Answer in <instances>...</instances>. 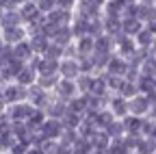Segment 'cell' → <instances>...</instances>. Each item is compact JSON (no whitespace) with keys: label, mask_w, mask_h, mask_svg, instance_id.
Wrapping results in <instances>:
<instances>
[{"label":"cell","mask_w":156,"mask_h":154,"mask_svg":"<svg viewBox=\"0 0 156 154\" xmlns=\"http://www.w3.org/2000/svg\"><path fill=\"white\" fill-rule=\"evenodd\" d=\"M128 115L130 117H139V120L150 115V98L145 93H136L134 98L128 100Z\"/></svg>","instance_id":"obj_1"},{"label":"cell","mask_w":156,"mask_h":154,"mask_svg":"<svg viewBox=\"0 0 156 154\" xmlns=\"http://www.w3.org/2000/svg\"><path fill=\"white\" fill-rule=\"evenodd\" d=\"M78 95V91H76V85H74V81H65V78H58V83H56V87L52 89V98L54 100H58V102H69L72 98H76Z\"/></svg>","instance_id":"obj_2"},{"label":"cell","mask_w":156,"mask_h":154,"mask_svg":"<svg viewBox=\"0 0 156 154\" xmlns=\"http://www.w3.org/2000/svg\"><path fill=\"white\" fill-rule=\"evenodd\" d=\"M80 76V63L74 56H63L58 61V78H65V81H76Z\"/></svg>","instance_id":"obj_3"},{"label":"cell","mask_w":156,"mask_h":154,"mask_svg":"<svg viewBox=\"0 0 156 154\" xmlns=\"http://www.w3.org/2000/svg\"><path fill=\"white\" fill-rule=\"evenodd\" d=\"M0 98L5 100V104L26 102V98H28V89L22 87V85H17V83H13V85H7V87L2 89V95H0Z\"/></svg>","instance_id":"obj_4"},{"label":"cell","mask_w":156,"mask_h":154,"mask_svg":"<svg viewBox=\"0 0 156 154\" xmlns=\"http://www.w3.org/2000/svg\"><path fill=\"white\" fill-rule=\"evenodd\" d=\"M106 111H111V115L115 120H124L128 117V100L122 98V95H108V100H106Z\"/></svg>","instance_id":"obj_5"},{"label":"cell","mask_w":156,"mask_h":154,"mask_svg":"<svg viewBox=\"0 0 156 154\" xmlns=\"http://www.w3.org/2000/svg\"><path fill=\"white\" fill-rule=\"evenodd\" d=\"M39 132L44 134V139H52V141H58L63 134V124L58 120H44V124L39 126Z\"/></svg>","instance_id":"obj_6"},{"label":"cell","mask_w":156,"mask_h":154,"mask_svg":"<svg viewBox=\"0 0 156 154\" xmlns=\"http://www.w3.org/2000/svg\"><path fill=\"white\" fill-rule=\"evenodd\" d=\"M126 70H128V61L122 59V56H117V54H111V59L104 65V74L106 76H119V78H124Z\"/></svg>","instance_id":"obj_7"},{"label":"cell","mask_w":156,"mask_h":154,"mask_svg":"<svg viewBox=\"0 0 156 154\" xmlns=\"http://www.w3.org/2000/svg\"><path fill=\"white\" fill-rule=\"evenodd\" d=\"M0 26H2V30L20 28V26H24V20H22V15H20L17 9H7L2 13V17H0Z\"/></svg>","instance_id":"obj_8"},{"label":"cell","mask_w":156,"mask_h":154,"mask_svg":"<svg viewBox=\"0 0 156 154\" xmlns=\"http://www.w3.org/2000/svg\"><path fill=\"white\" fill-rule=\"evenodd\" d=\"M154 39H156V37H154V35H152V33H150V30H147L145 26H143V28H141L139 33H136V35L132 37V41H134V46L139 48V50H147V52H150V48H152Z\"/></svg>","instance_id":"obj_9"},{"label":"cell","mask_w":156,"mask_h":154,"mask_svg":"<svg viewBox=\"0 0 156 154\" xmlns=\"http://www.w3.org/2000/svg\"><path fill=\"white\" fill-rule=\"evenodd\" d=\"M141 28H143V24L136 20V17H122V35L124 37H130L132 39Z\"/></svg>","instance_id":"obj_10"},{"label":"cell","mask_w":156,"mask_h":154,"mask_svg":"<svg viewBox=\"0 0 156 154\" xmlns=\"http://www.w3.org/2000/svg\"><path fill=\"white\" fill-rule=\"evenodd\" d=\"M35 7H37V11L41 15H48V13H52L56 9V0H37Z\"/></svg>","instance_id":"obj_11"},{"label":"cell","mask_w":156,"mask_h":154,"mask_svg":"<svg viewBox=\"0 0 156 154\" xmlns=\"http://www.w3.org/2000/svg\"><path fill=\"white\" fill-rule=\"evenodd\" d=\"M39 148L44 150V154H58V150H61V143H58V141H52V139H46Z\"/></svg>","instance_id":"obj_12"},{"label":"cell","mask_w":156,"mask_h":154,"mask_svg":"<svg viewBox=\"0 0 156 154\" xmlns=\"http://www.w3.org/2000/svg\"><path fill=\"white\" fill-rule=\"evenodd\" d=\"M24 154H44V150H41V148H39V145H28Z\"/></svg>","instance_id":"obj_13"},{"label":"cell","mask_w":156,"mask_h":154,"mask_svg":"<svg viewBox=\"0 0 156 154\" xmlns=\"http://www.w3.org/2000/svg\"><path fill=\"white\" fill-rule=\"evenodd\" d=\"M145 28H147V30H150V33L156 37V17H154L152 22H147V24H145Z\"/></svg>","instance_id":"obj_14"},{"label":"cell","mask_w":156,"mask_h":154,"mask_svg":"<svg viewBox=\"0 0 156 154\" xmlns=\"http://www.w3.org/2000/svg\"><path fill=\"white\" fill-rule=\"evenodd\" d=\"M7 113V104H5V100L0 98V115H5Z\"/></svg>","instance_id":"obj_15"},{"label":"cell","mask_w":156,"mask_h":154,"mask_svg":"<svg viewBox=\"0 0 156 154\" xmlns=\"http://www.w3.org/2000/svg\"><path fill=\"white\" fill-rule=\"evenodd\" d=\"M152 83H154V91H156V76H154V78H152Z\"/></svg>","instance_id":"obj_16"},{"label":"cell","mask_w":156,"mask_h":154,"mask_svg":"<svg viewBox=\"0 0 156 154\" xmlns=\"http://www.w3.org/2000/svg\"><path fill=\"white\" fill-rule=\"evenodd\" d=\"M122 154H130V152H122Z\"/></svg>","instance_id":"obj_17"}]
</instances>
